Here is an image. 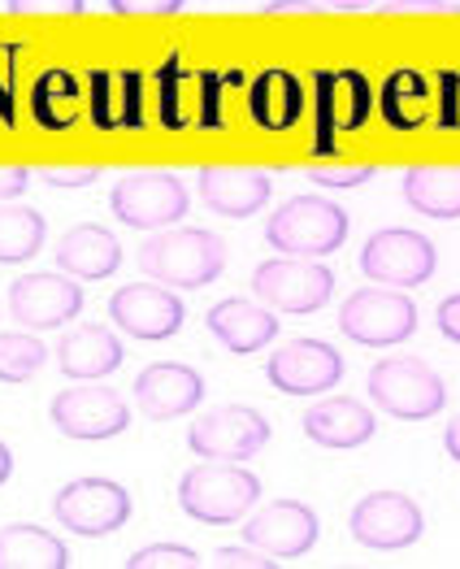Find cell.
<instances>
[{
    "instance_id": "cell-5",
    "label": "cell",
    "mask_w": 460,
    "mask_h": 569,
    "mask_svg": "<svg viewBox=\"0 0 460 569\" xmlns=\"http://www.w3.org/2000/svg\"><path fill=\"white\" fill-rule=\"evenodd\" d=\"M339 331L366 348H396L417 331V305L404 287H361L343 300Z\"/></svg>"
},
{
    "instance_id": "cell-47",
    "label": "cell",
    "mask_w": 460,
    "mask_h": 569,
    "mask_svg": "<svg viewBox=\"0 0 460 569\" xmlns=\"http://www.w3.org/2000/svg\"><path fill=\"white\" fill-rule=\"evenodd\" d=\"M330 9H369V4H378V0H322Z\"/></svg>"
},
{
    "instance_id": "cell-43",
    "label": "cell",
    "mask_w": 460,
    "mask_h": 569,
    "mask_svg": "<svg viewBox=\"0 0 460 569\" xmlns=\"http://www.w3.org/2000/svg\"><path fill=\"white\" fill-rule=\"evenodd\" d=\"M434 322H439V335H443V339L460 343V291H457V296H448V300L439 305Z\"/></svg>"
},
{
    "instance_id": "cell-20",
    "label": "cell",
    "mask_w": 460,
    "mask_h": 569,
    "mask_svg": "<svg viewBox=\"0 0 460 569\" xmlns=\"http://www.w3.org/2000/svg\"><path fill=\"white\" fill-rule=\"evenodd\" d=\"M88 104L100 131H136L143 127V74L139 70H92Z\"/></svg>"
},
{
    "instance_id": "cell-11",
    "label": "cell",
    "mask_w": 460,
    "mask_h": 569,
    "mask_svg": "<svg viewBox=\"0 0 460 569\" xmlns=\"http://www.w3.org/2000/svg\"><path fill=\"white\" fill-rule=\"evenodd\" d=\"M270 443V422L248 405H222L196 418L187 430V448L204 461H248Z\"/></svg>"
},
{
    "instance_id": "cell-30",
    "label": "cell",
    "mask_w": 460,
    "mask_h": 569,
    "mask_svg": "<svg viewBox=\"0 0 460 569\" xmlns=\"http://www.w3.org/2000/svg\"><path fill=\"white\" fill-rule=\"evenodd\" d=\"M44 236H48L44 213L0 200V266L31 261V257L44 248Z\"/></svg>"
},
{
    "instance_id": "cell-21",
    "label": "cell",
    "mask_w": 460,
    "mask_h": 569,
    "mask_svg": "<svg viewBox=\"0 0 460 569\" xmlns=\"http://www.w3.org/2000/svg\"><path fill=\"white\" fill-rule=\"evenodd\" d=\"M204 327H209L213 339H222L234 357H252L278 335V318L270 309L243 300V296H230V300H218L204 313Z\"/></svg>"
},
{
    "instance_id": "cell-16",
    "label": "cell",
    "mask_w": 460,
    "mask_h": 569,
    "mask_svg": "<svg viewBox=\"0 0 460 569\" xmlns=\"http://www.w3.org/2000/svg\"><path fill=\"white\" fill-rule=\"evenodd\" d=\"M266 375L287 396H322L343 379V357L326 339H291L270 352Z\"/></svg>"
},
{
    "instance_id": "cell-25",
    "label": "cell",
    "mask_w": 460,
    "mask_h": 569,
    "mask_svg": "<svg viewBox=\"0 0 460 569\" xmlns=\"http://www.w3.org/2000/svg\"><path fill=\"white\" fill-rule=\"evenodd\" d=\"M57 266L70 274V279H83V283H96V279H109L118 266H122V243L113 239V231L96 227V222H83V227H70L61 243H57Z\"/></svg>"
},
{
    "instance_id": "cell-45",
    "label": "cell",
    "mask_w": 460,
    "mask_h": 569,
    "mask_svg": "<svg viewBox=\"0 0 460 569\" xmlns=\"http://www.w3.org/2000/svg\"><path fill=\"white\" fill-rule=\"evenodd\" d=\"M443 448H448V457L460 466V418H452L448 430H443Z\"/></svg>"
},
{
    "instance_id": "cell-46",
    "label": "cell",
    "mask_w": 460,
    "mask_h": 569,
    "mask_svg": "<svg viewBox=\"0 0 460 569\" xmlns=\"http://www.w3.org/2000/svg\"><path fill=\"white\" fill-rule=\"evenodd\" d=\"M9 475H13V452H9L4 443H0V487L9 482Z\"/></svg>"
},
{
    "instance_id": "cell-10",
    "label": "cell",
    "mask_w": 460,
    "mask_h": 569,
    "mask_svg": "<svg viewBox=\"0 0 460 569\" xmlns=\"http://www.w3.org/2000/svg\"><path fill=\"white\" fill-rule=\"evenodd\" d=\"M348 530L361 548L373 552H404L426 535V513L413 496L404 491H369L366 500H357Z\"/></svg>"
},
{
    "instance_id": "cell-18",
    "label": "cell",
    "mask_w": 460,
    "mask_h": 569,
    "mask_svg": "<svg viewBox=\"0 0 460 569\" xmlns=\"http://www.w3.org/2000/svg\"><path fill=\"white\" fill-rule=\"evenodd\" d=\"M204 400V379L200 370L179 366V361H157L148 370H139L136 379V405L143 418L152 422H174L187 418L196 405Z\"/></svg>"
},
{
    "instance_id": "cell-32",
    "label": "cell",
    "mask_w": 460,
    "mask_h": 569,
    "mask_svg": "<svg viewBox=\"0 0 460 569\" xmlns=\"http://www.w3.org/2000/svg\"><path fill=\"white\" fill-rule=\"evenodd\" d=\"M187 109H191L187 104V74L179 70V57H170L157 74V118H161L166 131H183L196 122Z\"/></svg>"
},
{
    "instance_id": "cell-31",
    "label": "cell",
    "mask_w": 460,
    "mask_h": 569,
    "mask_svg": "<svg viewBox=\"0 0 460 569\" xmlns=\"http://www.w3.org/2000/svg\"><path fill=\"white\" fill-rule=\"evenodd\" d=\"M48 361V348L31 331L0 335V382H31Z\"/></svg>"
},
{
    "instance_id": "cell-1",
    "label": "cell",
    "mask_w": 460,
    "mask_h": 569,
    "mask_svg": "<svg viewBox=\"0 0 460 569\" xmlns=\"http://www.w3.org/2000/svg\"><path fill=\"white\" fill-rule=\"evenodd\" d=\"M261 505V478L243 461H200L179 482V509L191 522L234 526Z\"/></svg>"
},
{
    "instance_id": "cell-22",
    "label": "cell",
    "mask_w": 460,
    "mask_h": 569,
    "mask_svg": "<svg viewBox=\"0 0 460 569\" xmlns=\"http://www.w3.org/2000/svg\"><path fill=\"white\" fill-rule=\"evenodd\" d=\"M122 339L109 331V327H96V322H83L74 331L61 335L57 343V366L66 379H79V382H92L104 379L122 366Z\"/></svg>"
},
{
    "instance_id": "cell-23",
    "label": "cell",
    "mask_w": 460,
    "mask_h": 569,
    "mask_svg": "<svg viewBox=\"0 0 460 569\" xmlns=\"http://www.w3.org/2000/svg\"><path fill=\"white\" fill-rule=\"evenodd\" d=\"M300 430L313 443H322V448H361V443L373 439L378 418L369 413L361 400H352V396H330V400H318L300 418Z\"/></svg>"
},
{
    "instance_id": "cell-24",
    "label": "cell",
    "mask_w": 460,
    "mask_h": 569,
    "mask_svg": "<svg viewBox=\"0 0 460 569\" xmlns=\"http://www.w3.org/2000/svg\"><path fill=\"white\" fill-rule=\"evenodd\" d=\"M248 118L270 136L291 131L304 118V83L282 66L261 70L252 79V88H248Z\"/></svg>"
},
{
    "instance_id": "cell-37",
    "label": "cell",
    "mask_w": 460,
    "mask_h": 569,
    "mask_svg": "<svg viewBox=\"0 0 460 569\" xmlns=\"http://www.w3.org/2000/svg\"><path fill=\"white\" fill-rule=\"evenodd\" d=\"M104 170L100 166H48L40 170V183L48 188H92Z\"/></svg>"
},
{
    "instance_id": "cell-8",
    "label": "cell",
    "mask_w": 460,
    "mask_h": 569,
    "mask_svg": "<svg viewBox=\"0 0 460 569\" xmlns=\"http://www.w3.org/2000/svg\"><path fill=\"white\" fill-rule=\"evenodd\" d=\"M252 291L274 313H318L334 291V274L313 257H274L257 266Z\"/></svg>"
},
{
    "instance_id": "cell-19",
    "label": "cell",
    "mask_w": 460,
    "mask_h": 569,
    "mask_svg": "<svg viewBox=\"0 0 460 569\" xmlns=\"http://www.w3.org/2000/svg\"><path fill=\"white\" fill-rule=\"evenodd\" d=\"M196 188L204 196V204L222 218H252L266 209L270 200V174L266 170H252V166H204L196 174Z\"/></svg>"
},
{
    "instance_id": "cell-12",
    "label": "cell",
    "mask_w": 460,
    "mask_h": 569,
    "mask_svg": "<svg viewBox=\"0 0 460 569\" xmlns=\"http://www.w3.org/2000/svg\"><path fill=\"white\" fill-rule=\"evenodd\" d=\"M439 257H434V243L409 231V227H387V231H373L361 248V270H366L369 283L382 287H421L434 274Z\"/></svg>"
},
{
    "instance_id": "cell-36",
    "label": "cell",
    "mask_w": 460,
    "mask_h": 569,
    "mask_svg": "<svg viewBox=\"0 0 460 569\" xmlns=\"http://www.w3.org/2000/svg\"><path fill=\"white\" fill-rule=\"evenodd\" d=\"M439 127L443 131H460V70H443L439 74Z\"/></svg>"
},
{
    "instance_id": "cell-27",
    "label": "cell",
    "mask_w": 460,
    "mask_h": 569,
    "mask_svg": "<svg viewBox=\"0 0 460 569\" xmlns=\"http://www.w3.org/2000/svg\"><path fill=\"white\" fill-rule=\"evenodd\" d=\"M70 548L40 526L13 522L0 530V569H66Z\"/></svg>"
},
{
    "instance_id": "cell-13",
    "label": "cell",
    "mask_w": 460,
    "mask_h": 569,
    "mask_svg": "<svg viewBox=\"0 0 460 569\" xmlns=\"http://www.w3.org/2000/svg\"><path fill=\"white\" fill-rule=\"evenodd\" d=\"M48 418L66 439H83V443L113 439V435L131 427L127 400L109 387H66V391H57L52 405H48Z\"/></svg>"
},
{
    "instance_id": "cell-9",
    "label": "cell",
    "mask_w": 460,
    "mask_h": 569,
    "mask_svg": "<svg viewBox=\"0 0 460 569\" xmlns=\"http://www.w3.org/2000/svg\"><path fill=\"white\" fill-rule=\"evenodd\" d=\"M373 92L361 70H322L313 74V122H318V143L313 152H334L339 136H352L369 122Z\"/></svg>"
},
{
    "instance_id": "cell-4",
    "label": "cell",
    "mask_w": 460,
    "mask_h": 569,
    "mask_svg": "<svg viewBox=\"0 0 460 569\" xmlns=\"http://www.w3.org/2000/svg\"><path fill=\"white\" fill-rule=\"evenodd\" d=\"M369 400L400 422H426L434 413H443L448 405V387L443 379L417 361V357H382L378 366H369Z\"/></svg>"
},
{
    "instance_id": "cell-41",
    "label": "cell",
    "mask_w": 460,
    "mask_h": 569,
    "mask_svg": "<svg viewBox=\"0 0 460 569\" xmlns=\"http://www.w3.org/2000/svg\"><path fill=\"white\" fill-rule=\"evenodd\" d=\"M213 566H222V569H234V566H243V569H261V566H274V557H266L261 548H252V543H243V548H222V552L213 557Z\"/></svg>"
},
{
    "instance_id": "cell-17",
    "label": "cell",
    "mask_w": 460,
    "mask_h": 569,
    "mask_svg": "<svg viewBox=\"0 0 460 569\" xmlns=\"http://www.w3.org/2000/svg\"><path fill=\"white\" fill-rule=\"evenodd\" d=\"M318 539H322V522L300 500H274V505H266L252 522L243 526V543L261 548L274 561H296V557L313 552Z\"/></svg>"
},
{
    "instance_id": "cell-15",
    "label": "cell",
    "mask_w": 460,
    "mask_h": 569,
    "mask_svg": "<svg viewBox=\"0 0 460 569\" xmlns=\"http://www.w3.org/2000/svg\"><path fill=\"white\" fill-rule=\"evenodd\" d=\"M83 309V287L70 274H22L9 283V313L27 331H57Z\"/></svg>"
},
{
    "instance_id": "cell-3",
    "label": "cell",
    "mask_w": 460,
    "mask_h": 569,
    "mask_svg": "<svg viewBox=\"0 0 460 569\" xmlns=\"http://www.w3.org/2000/svg\"><path fill=\"white\" fill-rule=\"evenodd\" d=\"M348 231H352L348 213L334 200H322V196H291L266 222L270 248H278L282 257H313V261L343 248Z\"/></svg>"
},
{
    "instance_id": "cell-35",
    "label": "cell",
    "mask_w": 460,
    "mask_h": 569,
    "mask_svg": "<svg viewBox=\"0 0 460 569\" xmlns=\"http://www.w3.org/2000/svg\"><path fill=\"white\" fill-rule=\"evenodd\" d=\"M378 174V166H309V179L322 188H361Z\"/></svg>"
},
{
    "instance_id": "cell-6",
    "label": "cell",
    "mask_w": 460,
    "mask_h": 569,
    "mask_svg": "<svg viewBox=\"0 0 460 569\" xmlns=\"http://www.w3.org/2000/svg\"><path fill=\"white\" fill-rule=\"evenodd\" d=\"M109 204H113L122 227H131V231H161V227H174L183 218L191 196H187L183 179L170 174V170H131V174H122L113 183Z\"/></svg>"
},
{
    "instance_id": "cell-14",
    "label": "cell",
    "mask_w": 460,
    "mask_h": 569,
    "mask_svg": "<svg viewBox=\"0 0 460 569\" xmlns=\"http://www.w3.org/2000/svg\"><path fill=\"white\" fill-rule=\"evenodd\" d=\"M109 318L113 327L127 335H136L143 343H161L170 335L183 331V300L174 296V287L166 283H127L113 291L109 300Z\"/></svg>"
},
{
    "instance_id": "cell-38",
    "label": "cell",
    "mask_w": 460,
    "mask_h": 569,
    "mask_svg": "<svg viewBox=\"0 0 460 569\" xmlns=\"http://www.w3.org/2000/svg\"><path fill=\"white\" fill-rule=\"evenodd\" d=\"M109 9L122 18H170L183 9V0H109Z\"/></svg>"
},
{
    "instance_id": "cell-26",
    "label": "cell",
    "mask_w": 460,
    "mask_h": 569,
    "mask_svg": "<svg viewBox=\"0 0 460 569\" xmlns=\"http://www.w3.org/2000/svg\"><path fill=\"white\" fill-rule=\"evenodd\" d=\"M400 188L417 213L439 218V222L460 218V166H409Z\"/></svg>"
},
{
    "instance_id": "cell-7",
    "label": "cell",
    "mask_w": 460,
    "mask_h": 569,
    "mask_svg": "<svg viewBox=\"0 0 460 569\" xmlns=\"http://www.w3.org/2000/svg\"><path fill=\"white\" fill-rule=\"evenodd\" d=\"M52 518L70 535L104 539V535H113V530H122L131 522V496L113 478H74V482H66L57 491Z\"/></svg>"
},
{
    "instance_id": "cell-44",
    "label": "cell",
    "mask_w": 460,
    "mask_h": 569,
    "mask_svg": "<svg viewBox=\"0 0 460 569\" xmlns=\"http://www.w3.org/2000/svg\"><path fill=\"white\" fill-rule=\"evenodd\" d=\"M266 13L270 18H278V13H322V4H313V0H270Z\"/></svg>"
},
{
    "instance_id": "cell-33",
    "label": "cell",
    "mask_w": 460,
    "mask_h": 569,
    "mask_svg": "<svg viewBox=\"0 0 460 569\" xmlns=\"http://www.w3.org/2000/svg\"><path fill=\"white\" fill-rule=\"evenodd\" d=\"M127 566L131 569H191V566H200V557H196L191 548H183V543H152V548H139Z\"/></svg>"
},
{
    "instance_id": "cell-29",
    "label": "cell",
    "mask_w": 460,
    "mask_h": 569,
    "mask_svg": "<svg viewBox=\"0 0 460 569\" xmlns=\"http://www.w3.org/2000/svg\"><path fill=\"white\" fill-rule=\"evenodd\" d=\"M378 109H382V122L391 131H417L426 122V109H430V83L421 70H396L382 96H378Z\"/></svg>"
},
{
    "instance_id": "cell-39",
    "label": "cell",
    "mask_w": 460,
    "mask_h": 569,
    "mask_svg": "<svg viewBox=\"0 0 460 569\" xmlns=\"http://www.w3.org/2000/svg\"><path fill=\"white\" fill-rule=\"evenodd\" d=\"M4 4H9L13 18H31V13L36 18H44V13H70L74 18V13H83V0H4Z\"/></svg>"
},
{
    "instance_id": "cell-42",
    "label": "cell",
    "mask_w": 460,
    "mask_h": 569,
    "mask_svg": "<svg viewBox=\"0 0 460 569\" xmlns=\"http://www.w3.org/2000/svg\"><path fill=\"white\" fill-rule=\"evenodd\" d=\"M31 188V170L27 166H0V200H18Z\"/></svg>"
},
{
    "instance_id": "cell-34",
    "label": "cell",
    "mask_w": 460,
    "mask_h": 569,
    "mask_svg": "<svg viewBox=\"0 0 460 569\" xmlns=\"http://www.w3.org/2000/svg\"><path fill=\"white\" fill-rule=\"evenodd\" d=\"M196 88H200V118H196V127L218 131L222 127V74L218 70H200Z\"/></svg>"
},
{
    "instance_id": "cell-28",
    "label": "cell",
    "mask_w": 460,
    "mask_h": 569,
    "mask_svg": "<svg viewBox=\"0 0 460 569\" xmlns=\"http://www.w3.org/2000/svg\"><path fill=\"white\" fill-rule=\"evenodd\" d=\"M79 79L70 70H44L31 88V118L44 131H70L79 122Z\"/></svg>"
},
{
    "instance_id": "cell-40",
    "label": "cell",
    "mask_w": 460,
    "mask_h": 569,
    "mask_svg": "<svg viewBox=\"0 0 460 569\" xmlns=\"http://www.w3.org/2000/svg\"><path fill=\"white\" fill-rule=\"evenodd\" d=\"M382 18H404V13H460V4L452 0H387L378 4Z\"/></svg>"
},
{
    "instance_id": "cell-2",
    "label": "cell",
    "mask_w": 460,
    "mask_h": 569,
    "mask_svg": "<svg viewBox=\"0 0 460 569\" xmlns=\"http://www.w3.org/2000/svg\"><path fill=\"white\" fill-rule=\"evenodd\" d=\"M227 266V243L222 236L204 231V227H179V231H161L139 248V270L152 283L166 287H209Z\"/></svg>"
}]
</instances>
